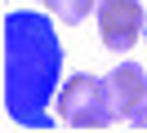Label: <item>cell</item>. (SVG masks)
Segmentation results:
<instances>
[{
    "label": "cell",
    "mask_w": 147,
    "mask_h": 133,
    "mask_svg": "<svg viewBox=\"0 0 147 133\" xmlns=\"http://www.w3.org/2000/svg\"><path fill=\"white\" fill-rule=\"evenodd\" d=\"M58 18L36 9L5 13V115L22 129H49L63 89V40Z\"/></svg>",
    "instance_id": "1"
},
{
    "label": "cell",
    "mask_w": 147,
    "mask_h": 133,
    "mask_svg": "<svg viewBox=\"0 0 147 133\" xmlns=\"http://www.w3.org/2000/svg\"><path fill=\"white\" fill-rule=\"evenodd\" d=\"M54 111H58V120H63L67 129H111V124L120 120V115L111 111L107 93H102V80H94V76L63 80Z\"/></svg>",
    "instance_id": "2"
},
{
    "label": "cell",
    "mask_w": 147,
    "mask_h": 133,
    "mask_svg": "<svg viewBox=\"0 0 147 133\" xmlns=\"http://www.w3.org/2000/svg\"><path fill=\"white\" fill-rule=\"evenodd\" d=\"M147 31V9L138 0H102L98 5V40L102 49L111 53H125L143 40Z\"/></svg>",
    "instance_id": "3"
},
{
    "label": "cell",
    "mask_w": 147,
    "mask_h": 133,
    "mask_svg": "<svg viewBox=\"0 0 147 133\" xmlns=\"http://www.w3.org/2000/svg\"><path fill=\"white\" fill-rule=\"evenodd\" d=\"M102 93H107L111 111L120 120H129L138 106H147V71L138 62H120V67H111L102 76Z\"/></svg>",
    "instance_id": "4"
},
{
    "label": "cell",
    "mask_w": 147,
    "mask_h": 133,
    "mask_svg": "<svg viewBox=\"0 0 147 133\" xmlns=\"http://www.w3.org/2000/svg\"><path fill=\"white\" fill-rule=\"evenodd\" d=\"M98 5H102V0H45V9L63 27H80L85 18H89V9H98Z\"/></svg>",
    "instance_id": "5"
},
{
    "label": "cell",
    "mask_w": 147,
    "mask_h": 133,
    "mask_svg": "<svg viewBox=\"0 0 147 133\" xmlns=\"http://www.w3.org/2000/svg\"><path fill=\"white\" fill-rule=\"evenodd\" d=\"M125 124H129V129H134V133H147V106H138V111L129 115Z\"/></svg>",
    "instance_id": "6"
},
{
    "label": "cell",
    "mask_w": 147,
    "mask_h": 133,
    "mask_svg": "<svg viewBox=\"0 0 147 133\" xmlns=\"http://www.w3.org/2000/svg\"><path fill=\"white\" fill-rule=\"evenodd\" d=\"M143 35H147V31H143Z\"/></svg>",
    "instance_id": "7"
}]
</instances>
